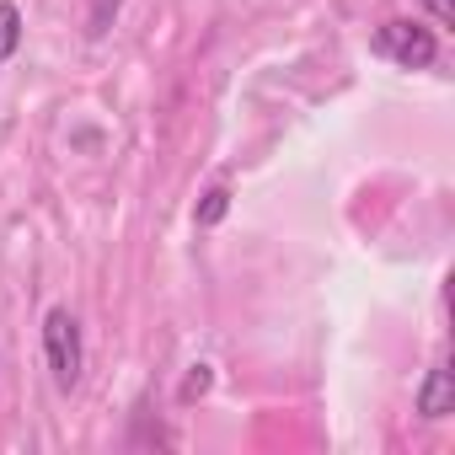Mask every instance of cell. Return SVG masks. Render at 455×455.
Here are the masks:
<instances>
[{"mask_svg":"<svg viewBox=\"0 0 455 455\" xmlns=\"http://www.w3.org/2000/svg\"><path fill=\"white\" fill-rule=\"evenodd\" d=\"M44 359H49V375H54L60 391H76V386H81L86 354H81V327H76V316H70L65 306H54V311L44 316Z\"/></svg>","mask_w":455,"mask_h":455,"instance_id":"1","label":"cell"},{"mask_svg":"<svg viewBox=\"0 0 455 455\" xmlns=\"http://www.w3.org/2000/svg\"><path fill=\"white\" fill-rule=\"evenodd\" d=\"M375 54L396 60L402 70H428L439 60V38L418 22H386V28H375Z\"/></svg>","mask_w":455,"mask_h":455,"instance_id":"2","label":"cell"},{"mask_svg":"<svg viewBox=\"0 0 455 455\" xmlns=\"http://www.w3.org/2000/svg\"><path fill=\"white\" fill-rule=\"evenodd\" d=\"M418 412H423L428 423H439V418H450V412H455V375H450V364H444V359L428 370V380H423V391H418Z\"/></svg>","mask_w":455,"mask_h":455,"instance_id":"3","label":"cell"},{"mask_svg":"<svg viewBox=\"0 0 455 455\" xmlns=\"http://www.w3.org/2000/svg\"><path fill=\"white\" fill-rule=\"evenodd\" d=\"M17 49H22V12L12 0H0V65H6Z\"/></svg>","mask_w":455,"mask_h":455,"instance_id":"4","label":"cell"},{"mask_svg":"<svg viewBox=\"0 0 455 455\" xmlns=\"http://www.w3.org/2000/svg\"><path fill=\"white\" fill-rule=\"evenodd\" d=\"M225 214H231V193H225V188H209V193H204V204L193 209V225H198V231H214Z\"/></svg>","mask_w":455,"mask_h":455,"instance_id":"5","label":"cell"},{"mask_svg":"<svg viewBox=\"0 0 455 455\" xmlns=\"http://www.w3.org/2000/svg\"><path fill=\"white\" fill-rule=\"evenodd\" d=\"M118 6H124V0H92V17H86V38H102V33L113 28V17H118Z\"/></svg>","mask_w":455,"mask_h":455,"instance_id":"6","label":"cell"},{"mask_svg":"<svg viewBox=\"0 0 455 455\" xmlns=\"http://www.w3.org/2000/svg\"><path fill=\"white\" fill-rule=\"evenodd\" d=\"M214 386V375H209V364H193V375L182 380V391H177V402H198L204 391Z\"/></svg>","mask_w":455,"mask_h":455,"instance_id":"7","label":"cell"},{"mask_svg":"<svg viewBox=\"0 0 455 455\" xmlns=\"http://www.w3.org/2000/svg\"><path fill=\"white\" fill-rule=\"evenodd\" d=\"M423 6L434 12V22H444V28L455 22V0H423Z\"/></svg>","mask_w":455,"mask_h":455,"instance_id":"8","label":"cell"}]
</instances>
